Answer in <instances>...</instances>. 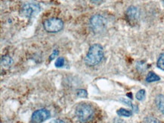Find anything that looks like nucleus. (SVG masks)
Wrapping results in <instances>:
<instances>
[{
	"label": "nucleus",
	"instance_id": "nucleus-11",
	"mask_svg": "<svg viewBox=\"0 0 164 123\" xmlns=\"http://www.w3.org/2000/svg\"><path fill=\"white\" fill-rule=\"evenodd\" d=\"M117 115L119 116H124V117H129L132 116L133 113L129 110H125V109H119L117 112Z\"/></svg>",
	"mask_w": 164,
	"mask_h": 123
},
{
	"label": "nucleus",
	"instance_id": "nucleus-6",
	"mask_svg": "<svg viewBox=\"0 0 164 123\" xmlns=\"http://www.w3.org/2000/svg\"><path fill=\"white\" fill-rule=\"evenodd\" d=\"M50 116V113L46 109H41L35 111L32 115V120L35 123H42Z\"/></svg>",
	"mask_w": 164,
	"mask_h": 123
},
{
	"label": "nucleus",
	"instance_id": "nucleus-12",
	"mask_svg": "<svg viewBox=\"0 0 164 123\" xmlns=\"http://www.w3.org/2000/svg\"><path fill=\"white\" fill-rule=\"evenodd\" d=\"M157 67H158L160 69L164 71V54L160 56L158 60H157Z\"/></svg>",
	"mask_w": 164,
	"mask_h": 123
},
{
	"label": "nucleus",
	"instance_id": "nucleus-10",
	"mask_svg": "<svg viewBox=\"0 0 164 123\" xmlns=\"http://www.w3.org/2000/svg\"><path fill=\"white\" fill-rule=\"evenodd\" d=\"M160 80V78L158 75L155 74L153 71H151L148 74L147 77H146V81L147 82H154V81H158Z\"/></svg>",
	"mask_w": 164,
	"mask_h": 123
},
{
	"label": "nucleus",
	"instance_id": "nucleus-8",
	"mask_svg": "<svg viewBox=\"0 0 164 123\" xmlns=\"http://www.w3.org/2000/svg\"><path fill=\"white\" fill-rule=\"evenodd\" d=\"M156 104L157 108L159 109L160 112L164 115V96L158 95L156 97Z\"/></svg>",
	"mask_w": 164,
	"mask_h": 123
},
{
	"label": "nucleus",
	"instance_id": "nucleus-1",
	"mask_svg": "<svg viewBox=\"0 0 164 123\" xmlns=\"http://www.w3.org/2000/svg\"><path fill=\"white\" fill-rule=\"evenodd\" d=\"M104 57V49L100 44H93L90 46L86 56L85 58V62L89 66H95L98 65L103 60Z\"/></svg>",
	"mask_w": 164,
	"mask_h": 123
},
{
	"label": "nucleus",
	"instance_id": "nucleus-21",
	"mask_svg": "<svg viewBox=\"0 0 164 123\" xmlns=\"http://www.w3.org/2000/svg\"><path fill=\"white\" fill-rule=\"evenodd\" d=\"M117 121H118V122H117V123H122V122H123V121L122 120V119H118V118H117Z\"/></svg>",
	"mask_w": 164,
	"mask_h": 123
},
{
	"label": "nucleus",
	"instance_id": "nucleus-3",
	"mask_svg": "<svg viewBox=\"0 0 164 123\" xmlns=\"http://www.w3.org/2000/svg\"><path fill=\"white\" fill-rule=\"evenodd\" d=\"M43 27L44 29L49 33H57L63 29L64 23L59 18L51 17L44 21Z\"/></svg>",
	"mask_w": 164,
	"mask_h": 123
},
{
	"label": "nucleus",
	"instance_id": "nucleus-7",
	"mask_svg": "<svg viewBox=\"0 0 164 123\" xmlns=\"http://www.w3.org/2000/svg\"><path fill=\"white\" fill-rule=\"evenodd\" d=\"M126 15L127 20L130 24L133 25L138 21V18H139V11L135 6H130L128 9H127L126 12Z\"/></svg>",
	"mask_w": 164,
	"mask_h": 123
},
{
	"label": "nucleus",
	"instance_id": "nucleus-19",
	"mask_svg": "<svg viewBox=\"0 0 164 123\" xmlns=\"http://www.w3.org/2000/svg\"><path fill=\"white\" fill-rule=\"evenodd\" d=\"M90 1L95 5H100L102 3L103 0H90Z\"/></svg>",
	"mask_w": 164,
	"mask_h": 123
},
{
	"label": "nucleus",
	"instance_id": "nucleus-15",
	"mask_svg": "<svg viewBox=\"0 0 164 123\" xmlns=\"http://www.w3.org/2000/svg\"><path fill=\"white\" fill-rule=\"evenodd\" d=\"M77 96L79 97H82V98H86V97H88V94H87L86 90L79 89V90H77Z\"/></svg>",
	"mask_w": 164,
	"mask_h": 123
},
{
	"label": "nucleus",
	"instance_id": "nucleus-17",
	"mask_svg": "<svg viewBox=\"0 0 164 123\" xmlns=\"http://www.w3.org/2000/svg\"><path fill=\"white\" fill-rule=\"evenodd\" d=\"M58 55V51L57 50V49H55V50L53 51V52H52V53L51 54L50 57H49V60H53L54 59H55V57H56Z\"/></svg>",
	"mask_w": 164,
	"mask_h": 123
},
{
	"label": "nucleus",
	"instance_id": "nucleus-9",
	"mask_svg": "<svg viewBox=\"0 0 164 123\" xmlns=\"http://www.w3.org/2000/svg\"><path fill=\"white\" fill-rule=\"evenodd\" d=\"M13 64V60L9 56H5L1 60L2 66L4 67H10Z\"/></svg>",
	"mask_w": 164,
	"mask_h": 123
},
{
	"label": "nucleus",
	"instance_id": "nucleus-5",
	"mask_svg": "<svg viewBox=\"0 0 164 123\" xmlns=\"http://www.w3.org/2000/svg\"><path fill=\"white\" fill-rule=\"evenodd\" d=\"M40 12V6L36 3L28 2L23 6L21 9L22 15L25 17H34Z\"/></svg>",
	"mask_w": 164,
	"mask_h": 123
},
{
	"label": "nucleus",
	"instance_id": "nucleus-16",
	"mask_svg": "<svg viewBox=\"0 0 164 123\" xmlns=\"http://www.w3.org/2000/svg\"><path fill=\"white\" fill-rule=\"evenodd\" d=\"M64 60L61 57L58 58L55 62V66L57 68H61V67L64 66Z\"/></svg>",
	"mask_w": 164,
	"mask_h": 123
},
{
	"label": "nucleus",
	"instance_id": "nucleus-2",
	"mask_svg": "<svg viewBox=\"0 0 164 123\" xmlns=\"http://www.w3.org/2000/svg\"><path fill=\"white\" fill-rule=\"evenodd\" d=\"M94 110L87 103H80L76 108V115L81 122H86L92 118Z\"/></svg>",
	"mask_w": 164,
	"mask_h": 123
},
{
	"label": "nucleus",
	"instance_id": "nucleus-13",
	"mask_svg": "<svg viewBox=\"0 0 164 123\" xmlns=\"http://www.w3.org/2000/svg\"><path fill=\"white\" fill-rule=\"evenodd\" d=\"M145 90H140L136 94V98L138 100H140V101H141V100H144V98H145Z\"/></svg>",
	"mask_w": 164,
	"mask_h": 123
},
{
	"label": "nucleus",
	"instance_id": "nucleus-18",
	"mask_svg": "<svg viewBox=\"0 0 164 123\" xmlns=\"http://www.w3.org/2000/svg\"><path fill=\"white\" fill-rule=\"evenodd\" d=\"M120 101H121V102H122V103H126V104L128 105V106H131V107H133V104H132V103H131V102L129 101V100H126V99L122 98V99H121V100H120Z\"/></svg>",
	"mask_w": 164,
	"mask_h": 123
},
{
	"label": "nucleus",
	"instance_id": "nucleus-4",
	"mask_svg": "<svg viewBox=\"0 0 164 123\" xmlns=\"http://www.w3.org/2000/svg\"><path fill=\"white\" fill-rule=\"evenodd\" d=\"M90 26L95 33H101L107 28V20L100 15H95L90 19Z\"/></svg>",
	"mask_w": 164,
	"mask_h": 123
},
{
	"label": "nucleus",
	"instance_id": "nucleus-20",
	"mask_svg": "<svg viewBox=\"0 0 164 123\" xmlns=\"http://www.w3.org/2000/svg\"><path fill=\"white\" fill-rule=\"evenodd\" d=\"M49 123H65L63 120L61 119H55V120H52V122H50Z\"/></svg>",
	"mask_w": 164,
	"mask_h": 123
},
{
	"label": "nucleus",
	"instance_id": "nucleus-14",
	"mask_svg": "<svg viewBox=\"0 0 164 123\" xmlns=\"http://www.w3.org/2000/svg\"><path fill=\"white\" fill-rule=\"evenodd\" d=\"M144 123H160V121L158 119H155V118L148 116V117L144 119Z\"/></svg>",
	"mask_w": 164,
	"mask_h": 123
}]
</instances>
